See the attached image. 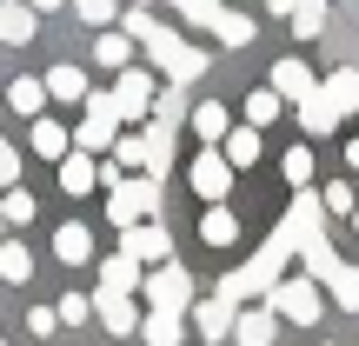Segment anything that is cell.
<instances>
[{
    "instance_id": "cell-1",
    "label": "cell",
    "mask_w": 359,
    "mask_h": 346,
    "mask_svg": "<svg viewBox=\"0 0 359 346\" xmlns=\"http://www.w3.org/2000/svg\"><path fill=\"white\" fill-rule=\"evenodd\" d=\"M120 34L133 40V47H147L154 53V67L173 80V87H187V80H200L206 74V47H193V40H180L173 27H160L147 7H127V20H120Z\"/></svg>"
},
{
    "instance_id": "cell-2",
    "label": "cell",
    "mask_w": 359,
    "mask_h": 346,
    "mask_svg": "<svg viewBox=\"0 0 359 346\" xmlns=\"http://www.w3.org/2000/svg\"><path fill=\"white\" fill-rule=\"evenodd\" d=\"M286 260H293V233H286V227H273V240L259 246V253L246 260V267H233L226 280H219V300H233V307H240V300L273 293V286L286 280Z\"/></svg>"
},
{
    "instance_id": "cell-3",
    "label": "cell",
    "mask_w": 359,
    "mask_h": 346,
    "mask_svg": "<svg viewBox=\"0 0 359 346\" xmlns=\"http://www.w3.org/2000/svg\"><path fill=\"white\" fill-rule=\"evenodd\" d=\"M107 220H114V227L160 220V180H154V173H127L120 187H107Z\"/></svg>"
},
{
    "instance_id": "cell-4",
    "label": "cell",
    "mask_w": 359,
    "mask_h": 346,
    "mask_svg": "<svg viewBox=\"0 0 359 346\" xmlns=\"http://www.w3.org/2000/svg\"><path fill=\"white\" fill-rule=\"evenodd\" d=\"M87 114H80V127H74V147L80 154H114V140H120V114H114V93H93L87 87Z\"/></svg>"
},
{
    "instance_id": "cell-5",
    "label": "cell",
    "mask_w": 359,
    "mask_h": 346,
    "mask_svg": "<svg viewBox=\"0 0 359 346\" xmlns=\"http://www.w3.org/2000/svg\"><path fill=\"white\" fill-rule=\"evenodd\" d=\"M140 293H147V307L154 313H187L193 300V273L180 267V260H167V267H147V280H140Z\"/></svg>"
},
{
    "instance_id": "cell-6",
    "label": "cell",
    "mask_w": 359,
    "mask_h": 346,
    "mask_svg": "<svg viewBox=\"0 0 359 346\" xmlns=\"http://www.w3.org/2000/svg\"><path fill=\"white\" fill-rule=\"evenodd\" d=\"M320 293H326V286L299 273V280H280V286H273V293H266V307L280 313V320H293V326H313V320L326 313V300H320Z\"/></svg>"
},
{
    "instance_id": "cell-7",
    "label": "cell",
    "mask_w": 359,
    "mask_h": 346,
    "mask_svg": "<svg viewBox=\"0 0 359 346\" xmlns=\"http://www.w3.org/2000/svg\"><path fill=\"white\" fill-rule=\"evenodd\" d=\"M120 253L140 260V267H167L173 260V233L160 227V220H133V227H120Z\"/></svg>"
},
{
    "instance_id": "cell-8",
    "label": "cell",
    "mask_w": 359,
    "mask_h": 346,
    "mask_svg": "<svg viewBox=\"0 0 359 346\" xmlns=\"http://www.w3.org/2000/svg\"><path fill=\"white\" fill-rule=\"evenodd\" d=\"M154 74H147V67H120V80H114V114L120 120H127V127H133V120H154Z\"/></svg>"
},
{
    "instance_id": "cell-9",
    "label": "cell",
    "mask_w": 359,
    "mask_h": 346,
    "mask_svg": "<svg viewBox=\"0 0 359 346\" xmlns=\"http://www.w3.org/2000/svg\"><path fill=\"white\" fill-rule=\"evenodd\" d=\"M187 187L200 193L206 206H219V200L233 193V167H226V154H219V147H206V154H200V160L187 167Z\"/></svg>"
},
{
    "instance_id": "cell-10",
    "label": "cell",
    "mask_w": 359,
    "mask_h": 346,
    "mask_svg": "<svg viewBox=\"0 0 359 346\" xmlns=\"http://www.w3.org/2000/svg\"><path fill=\"white\" fill-rule=\"evenodd\" d=\"M233 313H240L233 300L206 293V300H193V307H187V320L200 326V340H206V346H219V340H233Z\"/></svg>"
},
{
    "instance_id": "cell-11",
    "label": "cell",
    "mask_w": 359,
    "mask_h": 346,
    "mask_svg": "<svg viewBox=\"0 0 359 346\" xmlns=\"http://www.w3.org/2000/svg\"><path fill=\"white\" fill-rule=\"evenodd\" d=\"M266 87L280 93L286 107H299V100H313V93H320V80H313V67H306V60H273Z\"/></svg>"
},
{
    "instance_id": "cell-12",
    "label": "cell",
    "mask_w": 359,
    "mask_h": 346,
    "mask_svg": "<svg viewBox=\"0 0 359 346\" xmlns=\"http://www.w3.org/2000/svg\"><path fill=\"white\" fill-rule=\"evenodd\" d=\"M280 340V313L273 307H240L233 313V346H273Z\"/></svg>"
},
{
    "instance_id": "cell-13",
    "label": "cell",
    "mask_w": 359,
    "mask_h": 346,
    "mask_svg": "<svg viewBox=\"0 0 359 346\" xmlns=\"http://www.w3.org/2000/svg\"><path fill=\"white\" fill-rule=\"evenodd\" d=\"M93 313H100V326L114 340L140 333V307H133V293H93Z\"/></svg>"
},
{
    "instance_id": "cell-14",
    "label": "cell",
    "mask_w": 359,
    "mask_h": 346,
    "mask_svg": "<svg viewBox=\"0 0 359 346\" xmlns=\"http://www.w3.org/2000/svg\"><path fill=\"white\" fill-rule=\"evenodd\" d=\"M27 147H34L40 160H67V154H74V133H67L53 114H34V127H27Z\"/></svg>"
},
{
    "instance_id": "cell-15",
    "label": "cell",
    "mask_w": 359,
    "mask_h": 346,
    "mask_svg": "<svg viewBox=\"0 0 359 346\" xmlns=\"http://www.w3.org/2000/svg\"><path fill=\"white\" fill-rule=\"evenodd\" d=\"M93 187H100V154H80V147H74V154L60 160V193L80 200V193H93Z\"/></svg>"
},
{
    "instance_id": "cell-16",
    "label": "cell",
    "mask_w": 359,
    "mask_h": 346,
    "mask_svg": "<svg viewBox=\"0 0 359 346\" xmlns=\"http://www.w3.org/2000/svg\"><path fill=\"white\" fill-rule=\"evenodd\" d=\"M320 100L333 107L339 120H346V114H359V67H333V74L320 80Z\"/></svg>"
},
{
    "instance_id": "cell-17",
    "label": "cell",
    "mask_w": 359,
    "mask_h": 346,
    "mask_svg": "<svg viewBox=\"0 0 359 346\" xmlns=\"http://www.w3.org/2000/svg\"><path fill=\"white\" fill-rule=\"evenodd\" d=\"M140 280H147L140 260H127V253H107L100 260V293H140Z\"/></svg>"
},
{
    "instance_id": "cell-18",
    "label": "cell",
    "mask_w": 359,
    "mask_h": 346,
    "mask_svg": "<svg viewBox=\"0 0 359 346\" xmlns=\"http://www.w3.org/2000/svg\"><path fill=\"white\" fill-rule=\"evenodd\" d=\"M34 27H40V13L27 7V0H0V40H7V47H27Z\"/></svg>"
},
{
    "instance_id": "cell-19",
    "label": "cell",
    "mask_w": 359,
    "mask_h": 346,
    "mask_svg": "<svg viewBox=\"0 0 359 346\" xmlns=\"http://www.w3.org/2000/svg\"><path fill=\"white\" fill-rule=\"evenodd\" d=\"M173 133H180V127H160V120H147V127H140V140H147V173H154V180H167V167H173Z\"/></svg>"
},
{
    "instance_id": "cell-20",
    "label": "cell",
    "mask_w": 359,
    "mask_h": 346,
    "mask_svg": "<svg viewBox=\"0 0 359 346\" xmlns=\"http://www.w3.org/2000/svg\"><path fill=\"white\" fill-rule=\"evenodd\" d=\"M53 260H67V267H87V260H93V233L80 227V220H67V227L53 233Z\"/></svg>"
},
{
    "instance_id": "cell-21",
    "label": "cell",
    "mask_w": 359,
    "mask_h": 346,
    "mask_svg": "<svg viewBox=\"0 0 359 346\" xmlns=\"http://www.w3.org/2000/svg\"><path fill=\"white\" fill-rule=\"evenodd\" d=\"M93 60H100L107 74H120V67H133V40L120 34V27H100V34H93Z\"/></svg>"
},
{
    "instance_id": "cell-22",
    "label": "cell",
    "mask_w": 359,
    "mask_h": 346,
    "mask_svg": "<svg viewBox=\"0 0 359 346\" xmlns=\"http://www.w3.org/2000/svg\"><path fill=\"white\" fill-rule=\"evenodd\" d=\"M200 240H206V246H233V240H240V213H233L226 200L206 206V213H200Z\"/></svg>"
},
{
    "instance_id": "cell-23",
    "label": "cell",
    "mask_w": 359,
    "mask_h": 346,
    "mask_svg": "<svg viewBox=\"0 0 359 346\" xmlns=\"http://www.w3.org/2000/svg\"><path fill=\"white\" fill-rule=\"evenodd\" d=\"M219 154H226V167H233V173H246V167L259 160V127H226Z\"/></svg>"
},
{
    "instance_id": "cell-24",
    "label": "cell",
    "mask_w": 359,
    "mask_h": 346,
    "mask_svg": "<svg viewBox=\"0 0 359 346\" xmlns=\"http://www.w3.org/2000/svg\"><path fill=\"white\" fill-rule=\"evenodd\" d=\"M187 120H193V133H200L206 147H219V140H226V127H233V114H226L219 100H200V107H193Z\"/></svg>"
},
{
    "instance_id": "cell-25",
    "label": "cell",
    "mask_w": 359,
    "mask_h": 346,
    "mask_svg": "<svg viewBox=\"0 0 359 346\" xmlns=\"http://www.w3.org/2000/svg\"><path fill=\"white\" fill-rule=\"evenodd\" d=\"M140 340L147 346H180V340H187V313H147V320H140Z\"/></svg>"
},
{
    "instance_id": "cell-26",
    "label": "cell",
    "mask_w": 359,
    "mask_h": 346,
    "mask_svg": "<svg viewBox=\"0 0 359 346\" xmlns=\"http://www.w3.org/2000/svg\"><path fill=\"white\" fill-rule=\"evenodd\" d=\"M47 100H87V74L74 60L67 67H47Z\"/></svg>"
},
{
    "instance_id": "cell-27",
    "label": "cell",
    "mask_w": 359,
    "mask_h": 346,
    "mask_svg": "<svg viewBox=\"0 0 359 346\" xmlns=\"http://www.w3.org/2000/svg\"><path fill=\"white\" fill-rule=\"evenodd\" d=\"M7 107H13V114H27V120L47 114V80H13V87H7Z\"/></svg>"
},
{
    "instance_id": "cell-28",
    "label": "cell",
    "mask_w": 359,
    "mask_h": 346,
    "mask_svg": "<svg viewBox=\"0 0 359 346\" xmlns=\"http://www.w3.org/2000/svg\"><path fill=\"white\" fill-rule=\"evenodd\" d=\"M0 280H13V286L34 280V253H27L20 240H0Z\"/></svg>"
},
{
    "instance_id": "cell-29",
    "label": "cell",
    "mask_w": 359,
    "mask_h": 346,
    "mask_svg": "<svg viewBox=\"0 0 359 346\" xmlns=\"http://www.w3.org/2000/svg\"><path fill=\"white\" fill-rule=\"evenodd\" d=\"M280 93H273V87H253V93H246V127H273V120H280Z\"/></svg>"
},
{
    "instance_id": "cell-30",
    "label": "cell",
    "mask_w": 359,
    "mask_h": 346,
    "mask_svg": "<svg viewBox=\"0 0 359 346\" xmlns=\"http://www.w3.org/2000/svg\"><path fill=\"white\" fill-rule=\"evenodd\" d=\"M213 34L226 40V47H253V34H259V27L246 20V13H233V7H219V20H213Z\"/></svg>"
},
{
    "instance_id": "cell-31",
    "label": "cell",
    "mask_w": 359,
    "mask_h": 346,
    "mask_svg": "<svg viewBox=\"0 0 359 346\" xmlns=\"http://www.w3.org/2000/svg\"><path fill=\"white\" fill-rule=\"evenodd\" d=\"M299 127H306L313 140H320V133H333V127H339V114L320 100V93H313V100H299Z\"/></svg>"
},
{
    "instance_id": "cell-32",
    "label": "cell",
    "mask_w": 359,
    "mask_h": 346,
    "mask_svg": "<svg viewBox=\"0 0 359 346\" xmlns=\"http://www.w3.org/2000/svg\"><path fill=\"white\" fill-rule=\"evenodd\" d=\"M34 213H40V206H34V193H27V187H7V193H0V220H7V227H27Z\"/></svg>"
},
{
    "instance_id": "cell-33",
    "label": "cell",
    "mask_w": 359,
    "mask_h": 346,
    "mask_svg": "<svg viewBox=\"0 0 359 346\" xmlns=\"http://www.w3.org/2000/svg\"><path fill=\"white\" fill-rule=\"evenodd\" d=\"M286 20H293V34H299V40H313V34H326V0H299V7L286 13Z\"/></svg>"
},
{
    "instance_id": "cell-34",
    "label": "cell",
    "mask_w": 359,
    "mask_h": 346,
    "mask_svg": "<svg viewBox=\"0 0 359 346\" xmlns=\"http://www.w3.org/2000/svg\"><path fill=\"white\" fill-rule=\"evenodd\" d=\"M114 167L120 173H147V140H140V133H120V140H114Z\"/></svg>"
},
{
    "instance_id": "cell-35",
    "label": "cell",
    "mask_w": 359,
    "mask_h": 346,
    "mask_svg": "<svg viewBox=\"0 0 359 346\" xmlns=\"http://www.w3.org/2000/svg\"><path fill=\"white\" fill-rule=\"evenodd\" d=\"M326 293L339 300V313H359V267H339L333 280H326Z\"/></svg>"
},
{
    "instance_id": "cell-36",
    "label": "cell",
    "mask_w": 359,
    "mask_h": 346,
    "mask_svg": "<svg viewBox=\"0 0 359 346\" xmlns=\"http://www.w3.org/2000/svg\"><path fill=\"white\" fill-rule=\"evenodd\" d=\"M280 173H286V187H313V147H286Z\"/></svg>"
},
{
    "instance_id": "cell-37",
    "label": "cell",
    "mask_w": 359,
    "mask_h": 346,
    "mask_svg": "<svg viewBox=\"0 0 359 346\" xmlns=\"http://www.w3.org/2000/svg\"><path fill=\"white\" fill-rule=\"evenodd\" d=\"M180 114H187V93H180V87H160L154 93V120H160V127H180Z\"/></svg>"
},
{
    "instance_id": "cell-38",
    "label": "cell",
    "mask_w": 359,
    "mask_h": 346,
    "mask_svg": "<svg viewBox=\"0 0 359 346\" xmlns=\"http://www.w3.org/2000/svg\"><path fill=\"white\" fill-rule=\"evenodd\" d=\"M74 13H80L87 27H114V20H120V0H74Z\"/></svg>"
},
{
    "instance_id": "cell-39",
    "label": "cell",
    "mask_w": 359,
    "mask_h": 346,
    "mask_svg": "<svg viewBox=\"0 0 359 346\" xmlns=\"http://www.w3.org/2000/svg\"><path fill=\"white\" fill-rule=\"evenodd\" d=\"M320 206H326V220H333V213L346 220L353 206H359V193H353V187H339V180H333V187H320Z\"/></svg>"
},
{
    "instance_id": "cell-40",
    "label": "cell",
    "mask_w": 359,
    "mask_h": 346,
    "mask_svg": "<svg viewBox=\"0 0 359 346\" xmlns=\"http://www.w3.org/2000/svg\"><path fill=\"white\" fill-rule=\"evenodd\" d=\"M53 313H60V326H80V320H93V300H87V293H67Z\"/></svg>"
},
{
    "instance_id": "cell-41",
    "label": "cell",
    "mask_w": 359,
    "mask_h": 346,
    "mask_svg": "<svg viewBox=\"0 0 359 346\" xmlns=\"http://www.w3.org/2000/svg\"><path fill=\"white\" fill-rule=\"evenodd\" d=\"M53 326H60V313H53V307H34V313H27V333H40V340H47Z\"/></svg>"
},
{
    "instance_id": "cell-42",
    "label": "cell",
    "mask_w": 359,
    "mask_h": 346,
    "mask_svg": "<svg viewBox=\"0 0 359 346\" xmlns=\"http://www.w3.org/2000/svg\"><path fill=\"white\" fill-rule=\"evenodd\" d=\"M27 7H34V13H53V7H67V0H27Z\"/></svg>"
},
{
    "instance_id": "cell-43",
    "label": "cell",
    "mask_w": 359,
    "mask_h": 346,
    "mask_svg": "<svg viewBox=\"0 0 359 346\" xmlns=\"http://www.w3.org/2000/svg\"><path fill=\"white\" fill-rule=\"evenodd\" d=\"M299 7V0H266V13H293Z\"/></svg>"
},
{
    "instance_id": "cell-44",
    "label": "cell",
    "mask_w": 359,
    "mask_h": 346,
    "mask_svg": "<svg viewBox=\"0 0 359 346\" xmlns=\"http://www.w3.org/2000/svg\"><path fill=\"white\" fill-rule=\"evenodd\" d=\"M346 160H353V173H359V140H346Z\"/></svg>"
},
{
    "instance_id": "cell-45",
    "label": "cell",
    "mask_w": 359,
    "mask_h": 346,
    "mask_svg": "<svg viewBox=\"0 0 359 346\" xmlns=\"http://www.w3.org/2000/svg\"><path fill=\"white\" fill-rule=\"evenodd\" d=\"M353 233H359V206H353Z\"/></svg>"
},
{
    "instance_id": "cell-46",
    "label": "cell",
    "mask_w": 359,
    "mask_h": 346,
    "mask_svg": "<svg viewBox=\"0 0 359 346\" xmlns=\"http://www.w3.org/2000/svg\"><path fill=\"white\" fill-rule=\"evenodd\" d=\"M133 7H154V0H133Z\"/></svg>"
},
{
    "instance_id": "cell-47",
    "label": "cell",
    "mask_w": 359,
    "mask_h": 346,
    "mask_svg": "<svg viewBox=\"0 0 359 346\" xmlns=\"http://www.w3.org/2000/svg\"><path fill=\"white\" fill-rule=\"evenodd\" d=\"M0 227H7V220H0Z\"/></svg>"
},
{
    "instance_id": "cell-48",
    "label": "cell",
    "mask_w": 359,
    "mask_h": 346,
    "mask_svg": "<svg viewBox=\"0 0 359 346\" xmlns=\"http://www.w3.org/2000/svg\"><path fill=\"white\" fill-rule=\"evenodd\" d=\"M0 346H7V340H0Z\"/></svg>"
},
{
    "instance_id": "cell-49",
    "label": "cell",
    "mask_w": 359,
    "mask_h": 346,
    "mask_svg": "<svg viewBox=\"0 0 359 346\" xmlns=\"http://www.w3.org/2000/svg\"><path fill=\"white\" fill-rule=\"evenodd\" d=\"M0 147H7V140H0Z\"/></svg>"
}]
</instances>
